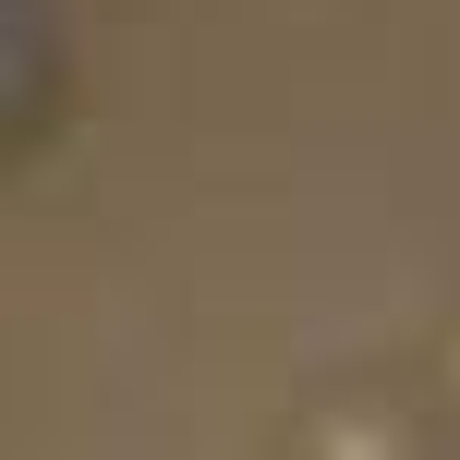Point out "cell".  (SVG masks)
<instances>
[{
	"instance_id": "obj_1",
	"label": "cell",
	"mask_w": 460,
	"mask_h": 460,
	"mask_svg": "<svg viewBox=\"0 0 460 460\" xmlns=\"http://www.w3.org/2000/svg\"><path fill=\"white\" fill-rule=\"evenodd\" d=\"M279 460H437V412L412 388H315Z\"/></svg>"
},
{
	"instance_id": "obj_2",
	"label": "cell",
	"mask_w": 460,
	"mask_h": 460,
	"mask_svg": "<svg viewBox=\"0 0 460 460\" xmlns=\"http://www.w3.org/2000/svg\"><path fill=\"white\" fill-rule=\"evenodd\" d=\"M61 97V37H49L37 0H0V158H24Z\"/></svg>"
},
{
	"instance_id": "obj_3",
	"label": "cell",
	"mask_w": 460,
	"mask_h": 460,
	"mask_svg": "<svg viewBox=\"0 0 460 460\" xmlns=\"http://www.w3.org/2000/svg\"><path fill=\"white\" fill-rule=\"evenodd\" d=\"M424 412H437V424H460V315L424 340Z\"/></svg>"
}]
</instances>
